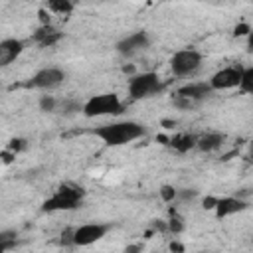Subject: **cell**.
Returning a JSON list of instances; mask_svg holds the SVG:
<instances>
[{
    "label": "cell",
    "instance_id": "obj_1",
    "mask_svg": "<svg viewBox=\"0 0 253 253\" xmlns=\"http://www.w3.org/2000/svg\"><path fill=\"white\" fill-rule=\"evenodd\" d=\"M144 126L134 121H123V123H111L103 125L93 130L95 136H99L107 146H123L126 142H132L140 136H144Z\"/></svg>",
    "mask_w": 253,
    "mask_h": 253
},
{
    "label": "cell",
    "instance_id": "obj_32",
    "mask_svg": "<svg viewBox=\"0 0 253 253\" xmlns=\"http://www.w3.org/2000/svg\"><path fill=\"white\" fill-rule=\"evenodd\" d=\"M162 125H164L166 128H170V126H174V123H172V121H162Z\"/></svg>",
    "mask_w": 253,
    "mask_h": 253
},
{
    "label": "cell",
    "instance_id": "obj_18",
    "mask_svg": "<svg viewBox=\"0 0 253 253\" xmlns=\"http://www.w3.org/2000/svg\"><path fill=\"white\" fill-rule=\"evenodd\" d=\"M57 109H61V113H65V115H73V113L83 111V105H81V103H77V101L65 99V101L57 103ZM57 109H55V111H57Z\"/></svg>",
    "mask_w": 253,
    "mask_h": 253
},
{
    "label": "cell",
    "instance_id": "obj_21",
    "mask_svg": "<svg viewBox=\"0 0 253 253\" xmlns=\"http://www.w3.org/2000/svg\"><path fill=\"white\" fill-rule=\"evenodd\" d=\"M40 109L45 111V113H51V111L57 109V101H55L51 95H43V97L40 99Z\"/></svg>",
    "mask_w": 253,
    "mask_h": 253
},
{
    "label": "cell",
    "instance_id": "obj_3",
    "mask_svg": "<svg viewBox=\"0 0 253 253\" xmlns=\"http://www.w3.org/2000/svg\"><path fill=\"white\" fill-rule=\"evenodd\" d=\"M162 89H164V85L160 83L158 75L152 73V71L132 75L130 81H128V95H130V99H134V101L152 97V95L160 93Z\"/></svg>",
    "mask_w": 253,
    "mask_h": 253
},
{
    "label": "cell",
    "instance_id": "obj_5",
    "mask_svg": "<svg viewBox=\"0 0 253 253\" xmlns=\"http://www.w3.org/2000/svg\"><path fill=\"white\" fill-rule=\"evenodd\" d=\"M200 65H202V53L196 51V49H180L170 59L172 73L178 75V77L196 73L200 69Z\"/></svg>",
    "mask_w": 253,
    "mask_h": 253
},
{
    "label": "cell",
    "instance_id": "obj_22",
    "mask_svg": "<svg viewBox=\"0 0 253 253\" xmlns=\"http://www.w3.org/2000/svg\"><path fill=\"white\" fill-rule=\"evenodd\" d=\"M168 229H170L172 233H180V231L184 229L182 217H180V215H176L174 211H172V215H170V219H168Z\"/></svg>",
    "mask_w": 253,
    "mask_h": 253
},
{
    "label": "cell",
    "instance_id": "obj_25",
    "mask_svg": "<svg viewBox=\"0 0 253 253\" xmlns=\"http://www.w3.org/2000/svg\"><path fill=\"white\" fill-rule=\"evenodd\" d=\"M249 32H251V28H249L247 24H239V26H235L233 36H235V38H239V36H249Z\"/></svg>",
    "mask_w": 253,
    "mask_h": 253
},
{
    "label": "cell",
    "instance_id": "obj_8",
    "mask_svg": "<svg viewBox=\"0 0 253 253\" xmlns=\"http://www.w3.org/2000/svg\"><path fill=\"white\" fill-rule=\"evenodd\" d=\"M65 79V73L59 67H43L40 69L30 81L28 87H36V89H55L57 85H61Z\"/></svg>",
    "mask_w": 253,
    "mask_h": 253
},
{
    "label": "cell",
    "instance_id": "obj_4",
    "mask_svg": "<svg viewBox=\"0 0 253 253\" xmlns=\"http://www.w3.org/2000/svg\"><path fill=\"white\" fill-rule=\"evenodd\" d=\"M123 111L121 99L115 93H103L91 97L83 105V115L85 117H105V115H119Z\"/></svg>",
    "mask_w": 253,
    "mask_h": 253
},
{
    "label": "cell",
    "instance_id": "obj_29",
    "mask_svg": "<svg viewBox=\"0 0 253 253\" xmlns=\"http://www.w3.org/2000/svg\"><path fill=\"white\" fill-rule=\"evenodd\" d=\"M40 22H42V26L49 24V16H47V12H45V10H40Z\"/></svg>",
    "mask_w": 253,
    "mask_h": 253
},
{
    "label": "cell",
    "instance_id": "obj_2",
    "mask_svg": "<svg viewBox=\"0 0 253 253\" xmlns=\"http://www.w3.org/2000/svg\"><path fill=\"white\" fill-rule=\"evenodd\" d=\"M83 190L75 184H61L51 198H47L42 206L43 211H67L81 206Z\"/></svg>",
    "mask_w": 253,
    "mask_h": 253
},
{
    "label": "cell",
    "instance_id": "obj_27",
    "mask_svg": "<svg viewBox=\"0 0 253 253\" xmlns=\"http://www.w3.org/2000/svg\"><path fill=\"white\" fill-rule=\"evenodd\" d=\"M194 196H196V190H184V192L178 190V198L180 200H192Z\"/></svg>",
    "mask_w": 253,
    "mask_h": 253
},
{
    "label": "cell",
    "instance_id": "obj_11",
    "mask_svg": "<svg viewBox=\"0 0 253 253\" xmlns=\"http://www.w3.org/2000/svg\"><path fill=\"white\" fill-rule=\"evenodd\" d=\"M61 32L55 30L51 24H45V26H40L36 32H34V42L40 43L42 47H51L55 45L59 40H61Z\"/></svg>",
    "mask_w": 253,
    "mask_h": 253
},
{
    "label": "cell",
    "instance_id": "obj_17",
    "mask_svg": "<svg viewBox=\"0 0 253 253\" xmlns=\"http://www.w3.org/2000/svg\"><path fill=\"white\" fill-rule=\"evenodd\" d=\"M14 247H16V231L14 229L0 231V251H8Z\"/></svg>",
    "mask_w": 253,
    "mask_h": 253
},
{
    "label": "cell",
    "instance_id": "obj_12",
    "mask_svg": "<svg viewBox=\"0 0 253 253\" xmlns=\"http://www.w3.org/2000/svg\"><path fill=\"white\" fill-rule=\"evenodd\" d=\"M245 208H247V204L239 198H221L215 204V215L217 217H227V215H233L237 211H243Z\"/></svg>",
    "mask_w": 253,
    "mask_h": 253
},
{
    "label": "cell",
    "instance_id": "obj_26",
    "mask_svg": "<svg viewBox=\"0 0 253 253\" xmlns=\"http://www.w3.org/2000/svg\"><path fill=\"white\" fill-rule=\"evenodd\" d=\"M215 204H217V198H213V196L204 198V210H215Z\"/></svg>",
    "mask_w": 253,
    "mask_h": 253
},
{
    "label": "cell",
    "instance_id": "obj_6",
    "mask_svg": "<svg viewBox=\"0 0 253 253\" xmlns=\"http://www.w3.org/2000/svg\"><path fill=\"white\" fill-rule=\"evenodd\" d=\"M241 75H243L241 65H229V67H223V69L215 71L210 79V85H211L213 91H227V89L239 87Z\"/></svg>",
    "mask_w": 253,
    "mask_h": 253
},
{
    "label": "cell",
    "instance_id": "obj_16",
    "mask_svg": "<svg viewBox=\"0 0 253 253\" xmlns=\"http://www.w3.org/2000/svg\"><path fill=\"white\" fill-rule=\"evenodd\" d=\"M47 10L55 14H71L73 10V0H47Z\"/></svg>",
    "mask_w": 253,
    "mask_h": 253
},
{
    "label": "cell",
    "instance_id": "obj_31",
    "mask_svg": "<svg viewBox=\"0 0 253 253\" xmlns=\"http://www.w3.org/2000/svg\"><path fill=\"white\" fill-rule=\"evenodd\" d=\"M170 249H172V251H184V245H180V243H170Z\"/></svg>",
    "mask_w": 253,
    "mask_h": 253
},
{
    "label": "cell",
    "instance_id": "obj_30",
    "mask_svg": "<svg viewBox=\"0 0 253 253\" xmlns=\"http://www.w3.org/2000/svg\"><path fill=\"white\" fill-rule=\"evenodd\" d=\"M247 51H251L253 53V30L249 32V36H247Z\"/></svg>",
    "mask_w": 253,
    "mask_h": 253
},
{
    "label": "cell",
    "instance_id": "obj_13",
    "mask_svg": "<svg viewBox=\"0 0 253 253\" xmlns=\"http://www.w3.org/2000/svg\"><path fill=\"white\" fill-rule=\"evenodd\" d=\"M211 91H213V89H211L210 83H188V85H182L176 93H178V95H184V97H188V99H192V101L198 103V101L206 99Z\"/></svg>",
    "mask_w": 253,
    "mask_h": 253
},
{
    "label": "cell",
    "instance_id": "obj_20",
    "mask_svg": "<svg viewBox=\"0 0 253 253\" xmlns=\"http://www.w3.org/2000/svg\"><path fill=\"white\" fill-rule=\"evenodd\" d=\"M172 103H174V107H178V109H192V107L196 105V101H192V99H188V97H184V95H178V93L172 95Z\"/></svg>",
    "mask_w": 253,
    "mask_h": 253
},
{
    "label": "cell",
    "instance_id": "obj_14",
    "mask_svg": "<svg viewBox=\"0 0 253 253\" xmlns=\"http://www.w3.org/2000/svg\"><path fill=\"white\" fill-rule=\"evenodd\" d=\"M221 144H223V134H219V132L202 134V136H198V142H196V146H198L202 152H213V150H217Z\"/></svg>",
    "mask_w": 253,
    "mask_h": 253
},
{
    "label": "cell",
    "instance_id": "obj_33",
    "mask_svg": "<svg viewBox=\"0 0 253 253\" xmlns=\"http://www.w3.org/2000/svg\"><path fill=\"white\" fill-rule=\"evenodd\" d=\"M249 160H251V162H253V150H251V154H249Z\"/></svg>",
    "mask_w": 253,
    "mask_h": 253
},
{
    "label": "cell",
    "instance_id": "obj_7",
    "mask_svg": "<svg viewBox=\"0 0 253 253\" xmlns=\"http://www.w3.org/2000/svg\"><path fill=\"white\" fill-rule=\"evenodd\" d=\"M109 229H111V225H107V223H85V225H79L77 229H73V245L87 247L91 243H97L99 239H103L107 235Z\"/></svg>",
    "mask_w": 253,
    "mask_h": 253
},
{
    "label": "cell",
    "instance_id": "obj_23",
    "mask_svg": "<svg viewBox=\"0 0 253 253\" xmlns=\"http://www.w3.org/2000/svg\"><path fill=\"white\" fill-rule=\"evenodd\" d=\"M160 196H162L164 202H172V200L178 198V190L172 188V186H162V188H160Z\"/></svg>",
    "mask_w": 253,
    "mask_h": 253
},
{
    "label": "cell",
    "instance_id": "obj_10",
    "mask_svg": "<svg viewBox=\"0 0 253 253\" xmlns=\"http://www.w3.org/2000/svg\"><path fill=\"white\" fill-rule=\"evenodd\" d=\"M24 49V42L22 40H16V38H10V40H2L0 42V65L6 67L10 65Z\"/></svg>",
    "mask_w": 253,
    "mask_h": 253
},
{
    "label": "cell",
    "instance_id": "obj_9",
    "mask_svg": "<svg viewBox=\"0 0 253 253\" xmlns=\"http://www.w3.org/2000/svg\"><path fill=\"white\" fill-rule=\"evenodd\" d=\"M150 45V38L146 32H134L126 38H123L121 42H117V51L121 55H134L142 49H146Z\"/></svg>",
    "mask_w": 253,
    "mask_h": 253
},
{
    "label": "cell",
    "instance_id": "obj_28",
    "mask_svg": "<svg viewBox=\"0 0 253 253\" xmlns=\"http://www.w3.org/2000/svg\"><path fill=\"white\" fill-rule=\"evenodd\" d=\"M14 156H16V152H8V150H4V152H2V160H4V164H10Z\"/></svg>",
    "mask_w": 253,
    "mask_h": 253
},
{
    "label": "cell",
    "instance_id": "obj_24",
    "mask_svg": "<svg viewBox=\"0 0 253 253\" xmlns=\"http://www.w3.org/2000/svg\"><path fill=\"white\" fill-rule=\"evenodd\" d=\"M26 148V140L24 138H14V140H10V150L12 152H20V150H24Z\"/></svg>",
    "mask_w": 253,
    "mask_h": 253
},
{
    "label": "cell",
    "instance_id": "obj_19",
    "mask_svg": "<svg viewBox=\"0 0 253 253\" xmlns=\"http://www.w3.org/2000/svg\"><path fill=\"white\" fill-rule=\"evenodd\" d=\"M239 89L243 93H253V67H247L243 69V75H241V83H239Z\"/></svg>",
    "mask_w": 253,
    "mask_h": 253
},
{
    "label": "cell",
    "instance_id": "obj_15",
    "mask_svg": "<svg viewBox=\"0 0 253 253\" xmlns=\"http://www.w3.org/2000/svg\"><path fill=\"white\" fill-rule=\"evenodd\" d=\"M196 142H198V138L194 134H188V132H182V134H176L174 138H170V146L176 152H182V154L192 150L196 146Z\"/></svg>",
    "mask_w": 253,
    "mask_h": 253
}]
</instances>
